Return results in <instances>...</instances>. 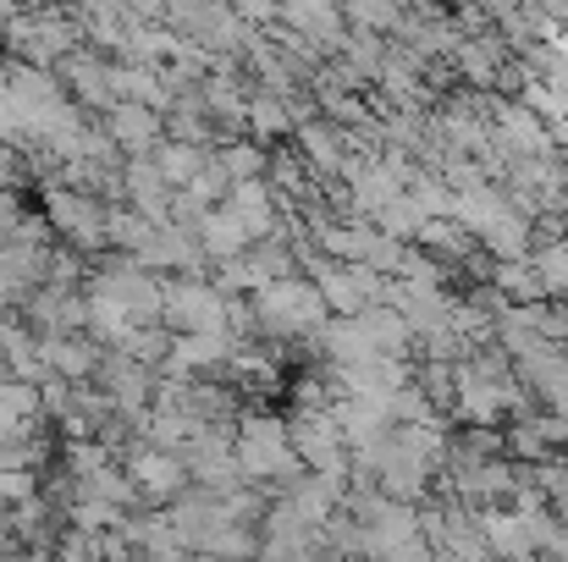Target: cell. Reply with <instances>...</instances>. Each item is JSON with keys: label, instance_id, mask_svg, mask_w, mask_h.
I'll return each mask as SVG.
<instances>
[{"label": "cell", "instance_id": "obj_4", "mask_svg": "<svg viewBox=\"0 0 568 562\" xmlns=\"http://www.w3.org/2000/svg\"><path fill=\"white\" fill-rule=\"evenodd\" d=\"M248 237H254V232L237 221V210H232V204H226V210H215V215H204V248H210V254H237Z\"/></svg>", "mask_w": 568, "mask_h": 562}, {"label": "cell", "instance_id": "obj_6", "mask_svg": "<svg viewBox=\"0 0 568 562\" xmlns=\"http://www.w3.org/2000/svg\"><path fill=\"white\" fill-rule=\"evenodd\" d=\"M497 133H503L514 150H530V155H541V150H547V127H541L530 111H519V105H514V111H503Z\"/></svg>", "mask_w": 568, "mask_h": 562}, {"label": "cell", "instance_id": "obj_1", "mask_svg": "<svg viewBox=\"0 0 568 562\" xmlns=\"http://www.w3.org/2000/svg\"><path fill=\"white\" fill-rule=\"evenodd\" d=\"M326 293H321V282L310 287V282H271L265 293H260V320L265 326H276V331H315L321 320H326Z\"/></svg>", "mask_w": 568, "mask_h": 562}, {"label": "cell", "instance_id": "obj_3", "mask_svg": "<svg viewBox=\"0 0 568 562\" xmlns=\"http://www.w3.org/2000/svg\"><path fill=\"white\" fill-rule=\"evenodd\" d=\"M172 320H178V326H193V331H215V326L226 320V309H221V298H215V293L189 287V293H178V298H172Z\"/></svg>", "mask_w": 568, "mask_h": 562}, {"label": "cell", "instance_id": "obj_7", "mask_svg": "<svg viewBox=\"0 0 568 562\" xmlns=\"http://www.w3.org/2000/svg\"><path fill=\"white\" fill-rule=\"evenodd\" d=\"M536 270L547 282V293H568V243H552L536 254Z\"/></svg>", "mask_w": 568, "mask_h": 562}, {"label": "cell", "instance_id": "obj_2", "mask_svg": "<svg viewBox=\"0 0 568 562\" xmlns=\"http://www.w3.org/2000/svg\"><path fill=\"white\" fill-rule=\"evenodd\" d=\"M293 441H287V430L282 425H271V419H260V425H248L243 430V447H237V463L248 469V474H287L293 469Z\"/></svg>", "mask_w": 568, "mask_h": 562}, {"label": "cell", "instance_id": "obj_5", "mask_svg": "<svg viewBox=\"0 0 568 562\" xmlns=\"http://www.w3.org/2000/svg\"><path fill=\"white\" fill-rule=\"evenodd\" d=\"M287 17L304 28V33H321V39H337L343 33V17L332 0H287Z\"/></svg>", "mask_w": 568, "mask_h": 562}]
</instances>
